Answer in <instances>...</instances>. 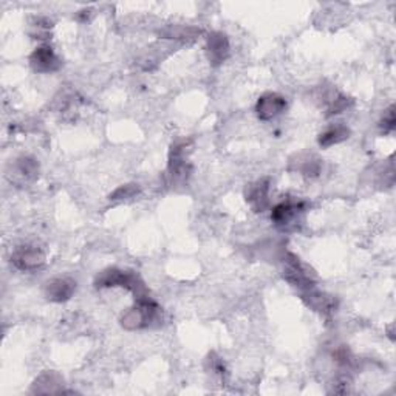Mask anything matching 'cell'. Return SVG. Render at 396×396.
Instances as JSON below:
<instances>
[{
  "label": "cell",
  "mask_w": 396,
  "mask_h": 396,
  "mask_svg": "<svg viewBox=\"0 0 396 396\" xmlns=\"http://www.w3.org/2000/svg\"><path fill=\"white\" fill-rule=\"evenodd\" d=\"M303 202H293L286 200L276 204L271 211V220L276 226L282 231H290L297 228V223L301 222V217L305 212Z\"/></svg>",
  "instance_id": "3957f363"
},
{
  "label": "cell",
  "mask_w": 396,
  "mask_h": 396,
  "mask_svg": "<svg viewBox=\"0 0 396 396\" xmlns=\"http://www.w3.org/2000/svg\"><path fill=\"white\" fill-rule=\"evenodd\" d=\"M246 202L254 212H264L269 208V179L264 178L246 187Z\"/></svg>",
  "instance_id": "9c48e42d"
},
{
  "label": "cell",
  "mask_w": 396,
  "mask_h": 396,
  "mask_svg": "<svg viewBox=\"0 0 396 396\" xmlns=\"http://www.w3.org/2000/svg\"><path fill=\"white\" fill-rule=\"evenodd\" d=\"M350 137V129L344 124H335L319 135V144L322 147H331L335 144L345 141Z\"/></svg>",
  "instance_id": "4fadbf2b"
},
{
  "label": "cell",
  "mask_w": 396,
  "mask_h": 396,
  "mask_svg": "<svg viewBox=\"0 0 396 396\" xmlns=\"http://www.w3.org/2000/svg\"><path fill=\"white\" fill-rule=\"evenodd\" d=\"M381 129L385 133L393 132V129H395V107L393 105L384 113V118L381 121Z\"/></svg>",
  "instance_id": "2e32d148"
},
{
  "label": "cell",
  "mask_w": 396,
  "mask_h": 396,
  "mask_svg": "<svg viewBox=\"0 0 396 396\" xmlns=\"http://www.w3.org/2000/svg\"><path fill=\"white\" fill-rule=\"evenodd\" d=\"M160 308L158 305L147 297V299L137 301L135 307L129 308L121 316V325L125 330H140L149 327L152 322L157 321Z\"/></svg>",
  "instance_id": "7a4b0ae2"
},
{
  "label": "cell",
  "mask_w": 396,
  "mask_h": 396,
  "mask_svg": "<svg viewBox=\"0 0 396 396\" xmlns=\"http://www.w3.org/2000/svg\"><path fill=\"white\" fill-rule=\"evenodd\" d=\"M283 277L293 286L299 288V290H302V291H308V290H311V288H314L311 274L307 271V268L299 262V259H297L294 254L285 256Z\"/></svg>",
  "instance_id": "277c9868"
},
{
  "label": "cell",
  "mask_w": 396,
  "mask_h": 396,
  "mask_svg": "<svg viewBox=\"0 0 396 396\" xmlns=\"http://www.w3.org/2000/svg\"><path fill=\"white\" fill-rule=\"evenodd\" d=\"M96 288H113V286H123L125 290L133 293L135 301L147 299L149 293L146 290V285L142 283L141 278L130 271H121V269L109 268L103 271L96 277L95 281Z\"/></svg>",
  "instance_id": "6da1fadb"
},
{
  "label": "cell",
  "mask_w": 396,
  "mask_h": 396,
  "mask_svg": "<svg viewBox=\"0 0 396 396\" xmlns=\"http://www.w3.org/2000/svg\"><path fill=\"white\" fill-rule=\"evenodd\" d=\"M302 297H303V301L308 303V307H311L313 310H316L319 313L327 314L335 310V301H333L331 297L316 291L314 288H311V290H308V291H303Z\"/></svg>",
  "instance_id": "7c38bea8"
},
{
  "label": "cell",
  "mask_w": 396,
  "mask_h": 396,
  "mask_svg": "<svg viewBox=\"0 0 396 396\" xmlns=\"http://www.w3.org/2000/svg\"><path fill=\"white\" fill-rule=\"evenodd\" d=\"M291 165H296V170L305 177H318L321 174V167L322 163L318 157L314 155H299L297 157V161H291Z\"/></svg>",
  "instance_id": "5bb4252c"
},
{
  "label": "cell",
  "mask_w": 396,
  "mask_h": 396,
  "mask_svg": "<svg viewBox=\"0 0 396 396\" xmlns=\"http://www.w3.org/2000/svg\"><path fill=\"white\" fill-rule=\"evenodd\" d=\"M286 109V99L278 93H265L259 98L256 113L262 121H271Z\"/></svg>",
  "instance_id": "8992f818"
},
{
  "label": "cell",
  "mask_w": 396,
  "mask_h": 396,
  "mask_svg": "<svg viewBox=\"0 0 396 396\" xmlns=\"http://www.w3.org/2000/svg\"><path fill=\"white\" fill-rule=\"evenodd\" d=\"M206 50L212 66H220L229 56V41L223 33H211L206 39Z\"/></svg>",
  "instance_id": "8fae6325"
},
{
  "label": "cell",
  "mask_w": 396,
  "mask_h": 396,
  "mask_svg": "<svg viewBox=\"0 0 396 396\" xmlns=\"http://www.w3.org/2000/svg\"><path fill=\"white\" fill-rule=\"evenodd\" d=\"M141 191V187L135 183L130 184H123L113 194H110V200L116 202V200H129V198H133L135 195H138Z\"/></svg>",
  "instance_id": "9a60e30c"
},
{
  "label": "cell",
  "mask_w": 396,
  "mask_h": 396,
  "mask_svg": "<svg viewBox=\"0 0 396 396\" xmlns=\"http://www.w3.org/2000/svg\"><path fill=\"white\" fill-rule=\"evenodd\" d=\"M30 66L38 73H53V71L59 70L61 59L53 51L48 45H42V47L36 48L30 56Z\"/></svg>",
  "instance_id": "52a82bcc"
},
{
  "label": "cell",
  "mask_w": 396,
  "mask_h": 396,
  "mask_svg": "<svg viewBox=\"0 0 396 396\" xmlns=\"http://www.w3.org/2000/svg\"><path fill=\"white\" fill-rule=\"evenodd\" d=\"M39 174V165L38 161L31 157H21L19 160H16V163L11 166L10 178L11 182L17 184L30 183L33 179L38 177Z\"/></svg>",
  "instance_id": "30bf717a"
},
{
  "label": "cell",
  "mask_w": 396,
  "mask_h": 396,
  "mask_svg": "<svg viewBox=\"0 0 396 396\" xmlns=\"http://www.w3.org/2000/svg\"><path fill=\"white\" fill-rule=\"evenodd\" d=\"M76 291V282L70 277L53 278L45 285V296L51 302H67Z\"/></svg>",
  "instance_id": "ba28073f"
},
{
  "label": "cell",
  "mask_w": 396,
  "mask_h": 396,
  "mask_svg": "<svg viewBox=\"0 0 396 396\" xmlns=\"http://www.w3.org/2000/svg\"><path fill=\"white\" fill-rule=\"evenodd\" d=\"M11 262L22 271H33V269H38L45 264V253L39 246L24 245L14 251Z\"/></svg>",
  "instance_id": "5b68a950"
}]
</instances>
